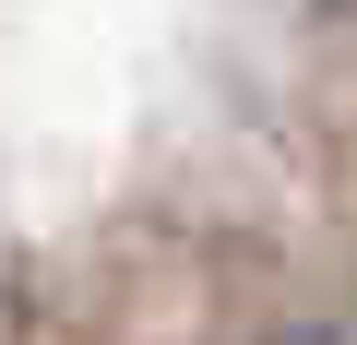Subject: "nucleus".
<instances>
[{"label": "nucleus", "mask_w": 357, "mask_h": 345, "mask_svg": "<svg viewBox=\"0 0 357 345\" xmlns=\"http://www.w3.org/2000/svg\"><path fill=\"white\" fill-rule=\"evenodd\" d=\"M274 345H333V333H274Z\"/></svg>", "instance_id": "obj_1"}]
</instances>
